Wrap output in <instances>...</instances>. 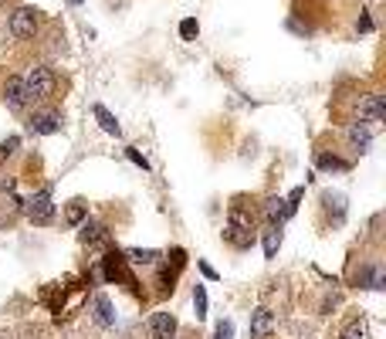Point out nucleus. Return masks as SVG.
<instances>
[{
  "instance_id": "6e6552de",
  "label": "nucleus",
  "mask_w": 386,
  "mask_h": 339,
  "mask_svg": "<svg viewBox=\"0 0 386 339\" xmlns=\"http://www.w3.org/2000/svg\"><path fill=\"white\" fill-rule=\"evenodd\" d=\"M176 336V316L173 312H152L150 339H173Z\"/></svg>"
},
{
  "instance_id": "6ab92c4d",
  "label": "nucleus",
  "mask_w": 386,
  "mask_h": 339,
  "mask_svg": "<svg viewBox=\"0 0 386 339\" xmlns=\"http://www.w3.org/2000/svg\"><path fill=\"white\" fill-rule=\"evenodd\" d=\"M95 119L102 122V129H105L109 136H119V133H122V129H119V122H116V116H112L105 105H95Z\"/></svg>"
},
{
  "instance_id": "4be33fe9",
  "label": "nucleus",
  "mask_w": 386,
  "mask_h": 339,
  "mask_svg": "<svg viewBox=\"0 0 386 339\" xmlns=\"http://www.w3.org/2000/svg\"><path fill=\"white\" fill-rule=\"evenodd\" d=\"M315 163H319L322 170H346V160H339L336 153H319Z\"/></svg>"
},
{
  "instance_id": "20e7f679",
  "label": "nucleus",
  "mask_w": 386,
  "mask_h": 339,
  "mask_svg": "<svg viewBox=\"0 0 386 339\" xmlns=\"http://www.w3.org/2000/svg\"><path fill=\"white\" fill-rule=\"evenodd\" d=\"M102 275H105V282H122L126 288L135 292V278H133V271H129L126 254H119V251L105 254V258H102Z\"/></svg>"
},
{
  "instance_id": "423d86ee",
  "label": "nucleus",
  "mask_w": 386,
  "mask_h": 339,
  "mask_svg": "<svg viewBox=\"0 0 386 339\" xmlns=\"http://www.w3.org/2000/svg\"><path fill=\"white\" fill-rule=\"evenodd\" d=\"M37 20H41V11H34V7H17L14 14H11V20H7V28H11V34H14L17 41H28V37H34V31H37Z\"/></svg>"
},
{
  "instance_id": "f03ea898",
  "label": "nucleus",
  "mask_w": 386,
  "mask_h": 339,
  "mask_svg": "<svg viewBox=\"0 0 386 339\" xmlns=\"http://www.w3.org/2000/svg\"><path fill=\"white\" fill-rule=\"evenodd\" d=\"M20 82H24V95H28V102H44V99H51L58 78H54V71H51L48 65H34V68H28V75H24Z\"/></svg>"
},
{
  "instance_id": "b1692460",
  "label": "nucleus",
  "mask_w": 386,
  "mask_h": 339,
  "mask_svg": "<svg viewBox=\"0 0 386 339\" xmlns=\"http://www.w3.org/2000/svg\"><path fill=\"white\" fill-rule=\"evenodd\" d=\"M193 305H197V319H203L207 316V288L203 285L193 288Z\"/></svg>"
},
{
  "instance_id": "dca6fc26",
  "label": "nucleus",
  "mask_w": 386,
  "mask_h": 339,
  "mask_svg": "<svg viewBox=\"0 0 386 339\" xmlns=\"http://www.w3.org/2000/svg\"><path fill=\"white\" fill-rule=\"evenodd\" d=\"M342 339H370V322L363 319V316H356V319L342 329Z\"/></svg>"
},
{
  "instance_id": "ddd939ff",
  "label": "nucleus",
  "mask_w": 386,
  "mask_h": 339,
  "mask_svg": "<svg viewBox=\"0 0 386 339\" xmlns=\"http://www.w3.org/2000/svg\"><path fill=\"white\" fill-rule=\"evenodd\" d=\"M92 319L99 322V326H112L116 322V312H112V302L105 299V295H95V302H92Z\"/></svg>"
},
{
  "instance_id": "f3484780",
  "label": "nucleus",
  "mask_w": 386,
  "mask_h": 339,
  "mask_svg": "<svg viewBox=\"0 0 386 339\" xmlns=\"http://www.w3.org/2000/svg\"><path fill=\"white\" fill-rule=\"evenodd\" d=\"M17 210H20V201H17V197H11V201H0V231H4L7 224H14Z\"/></svg>"
},
{
  "instance_id": "a878e982",
  "label": "nucleus",
  "mask_w": 386,
  "mask_h": 339,
  "mask_svg": "<svg viewBox=\"0 0 386 339\" xmlns=\"http://www.w3.org/2000/svg\"><path fill=\"white\" fill-rule=\"evenodd\" d=\"M302 197H305V190H302V186H295V190H291V194H288V214H295V210H298V201H302Z\"/></svg>"
},
{
  "instance_id": "bb28decb",
  "label": "nucleus",
  "mask_w": 386,
  "mask_h": 339,
  "mask_svg": "<svg viewBox=\"0 0 386 339\" xmlns=\"http://www.w3.org/2000/svg\"><path fill=\"white\" fill-rule=\"evenodd\" d=\"M197 31H200V28H197V20H193V17H190V20H183V24H180V34H183L186 41H193V37H197Z\"/></svg>"
},
{
  "instance_id": "39448f33",
  "label": "nucleus",
  "mask_w": 386,
  "mask_h": 339,
  "mask_svg": "<svg viewBox=\"0 0 386 339\" xmlns=\"http://www.w3.org/2000/svg\"><path fill=\"white\" fill-rule=\"evenodd\" d=\"M20 210L28 214V220H34V224H48L51 218H54V203H51V190L44 186V190H37V194H31L28 201H20Z\"/></svg>"
},
{
  "instance_id": "393cba45",
  "label": "nucleus",
  "mask_w": 386,
  "mask_h": 339,
  "mask_svg": "<svg viewBox=\"0 0 386 339\" xmlns=\"http://www.w3.org/2000/svg\"><path fill=\"white\" fill-rule=\"evenodd\" d=\"M214 339H234V322H231V319H220Z\"/></svg>"
},
{
  "instance_id": "9d476101",
  "label": "nucleus",
  "mask_w": 386,
  "mask_h": 339,
  "mask_svg": "<svg viewBox=\"0 0 386 339\" xmlns=\"http://www.w3.org/2000/svg\"><path fill=\"white\" fill-rule=\"evenodd\" d=\"M4 102L20 112L24 105H28V95H24V82H20V75H7V82H4Z\"/></svg>"
},
{
  "instance_id": "c85d7f7f",
  "label": "nucleus",
  "mask_w": 386,
  "mask_h": 339,
  "mask_svg": "<svg viewBox=\"0 0 386 339\" xmlns=\"http://www.w3.org/2000/svg\"><path fill=\"white\" fill-rule=\"evenodd\" d=\"M71 4H82V0H71Z\"/></svg>"
},
{
  "instance_id": "2eb2a0df",
  "label": "nucleus",
  "mask_w": 386,
  "mask_h": 339,
  "mask_svg": "<svg viewBox=\"0 0 386 339\" xmlns=\"http://www.w3.org/2000/svg\"><path fill=\"white\" fill-rule=\"evenodd\" d=\"M126 261H129V265H156V261H159V251H152V248H129V251H126Z\"/></svg>"
},
{
  "instance_id": "5701e85b",
  "label": "nucleus",
  "mask_w": 386,
  "mask_h": 339,
  "mask_svg": "<svg viewBox=\"0 0 386 339\" xmlns=\"http://www.w3.org/2000/svg\"><path fill=\"white\" fill-rule=\"evenodd\" d=\"M17 146H20V136H7V139H0V163L11 160V156L17 153Z\"/></svg>"
},
{
  "instance_id": "1a4fd4ad",
  "label": "nucleus",
  "mask_w": 386,
  "mask_h": 339,
  "mask_svg": "<svg viewBox=\"0 0 386 339\" xmlns=\"http://www.w3.org/2000/svg\"><path fill=\"white\" fill-rule=\"evenodd\" d=\"M82 244L85 248H109V227L105 224H95V220H88V224H82Z\"/></svg>"
},
{
  "instance_id": "7ed1b4c3",
  "label": "nucleus",
  "mask_w": 386,
  "mask_h": 339,
  "mask_svg": "<svg viewBox=\"0 0 386 339\" xmlns=\"http://www.w3.org/2000/svg\"><path fill=\"white\" fill-rule=\"evenodd\" d=\"M159 265V275H156V292L159 295H169L173 292V282H176V275L183 271V265H186V251L183 248H173V251L163 258V261H156Z\"/></svg>"
},
{
  "instance_id": "0eeeda50",
  "label": "nucleus",
  "mask_w": 386,
  "mask_h": 339,
  "mask_svg": "<svg viewBox=\"0 0 386 339\" xmlns=\"http://www.w3.org/2000/svg\"><path fill=\"white\" fill-rule=\"evenodd\" d=\"M61 112H54V109H44V112H34L28 119V129L37 136H51V133H61Z\"/></svg>"
},
{
  "instance_id": "a211bd4d",
  "label": "nucleus",
  "mask_w": 386,
  "mask_h": 339,
  "mask_svg": "<svg viewBox=\"0 0 386 339\" xmlns=\"http://www.w3.org/2000/svg\"><path fill=\"white\" fill-rule=\"evenodd\" d=\"M370 129H366V126H353V129H349V143H353V150L356 153H366V146H370Z\"/></svg>"
},
{
  "instance_id": "4468645a",
  "label": "nucleus",
  "mask_w": 386,
  "mask_h": 339,
  "mask_svg": "<svg viewBox=\"0 0 386 339\" xmlns=\"http://www.w3.org/2000/svg\"><path fill=\"white\" fill-rule=\"evenodd\" d=\"M359 116H366L370 122H383V116H386L383 95H366V99H363V105H359Z\"/></svg>"
},
{
  "instance_id": "f8f14e48",
  "label": "nucleus",
  "mask_w": 386,
  "mask_h": 339,
  "mask_svg": "<svg viewBox=\"0 0 386 339\" xmlns=\"http://www.w3.org/2000/svg\"><path fill=\"white\" fill-rule=\"evenodd\" d=\"M275 329V316L268 309H254L251 312V339H268Z\"/></svg>"
},
{
  "instance_id": "aec40b11",
  "label": "nucleus",
  "mask_w": 386,
  "mask_h": 339,
  "mask_svg": "<svg viewBox=\"0 0 386 339\" xmlns=\"http://www.w3.org/2000/svg\"><path fill=\"white\" fill-rule=\"evenodd\" d=\"M282 248V227H268L265 231V258H275Z\"/></svg>"
},
{
  "instance_id": "cd10ccee",
  "label": "nucleus",
  "mask_w": 386,
  "mask_h": 339,
  "mask_svg": "<svg viewBox=\"0 0 386 339\" xmlns=\"http://www.w3.org/2000/svg\"><path fill=\"white\" fill-rule=\"evenodd\" d=\"M126 156H129V160H133L135 167H143V170H150V163H146V156H143V153H135V150H126Z\"/></svg>"
},
{
  "instance_id": "f257e3e1",
  "label": "nucleus",
  "mask_w": 386,
  "mask_h": 339,
  "mask_svg": "<svg viewBox=\"0 0 386 339\" xmlns=\"http://www.w3.org/2000/svg\"><path fill=\"white\" fill-rule=\"evenodd\" d=\"M224 241H227L231 248H237V251H248V248H254V241H258V224H254V218L241 207V203H234L231 214H227Z\"/></svg>"
},
{
  "instance_id": "9b49d317",
  "label": "nucleus",
  "mask_w": 386,
  "mask_h": 339,
  "mask_svg": "<svg viewBox=\"0 0 386 339\" xmlns=\"http://www.w3.org/2000/svg\"><path fill=\"white\" fill-rule=\"evenodd\" d=\"M261 210H265L268 227H282V224H285V218H291V214H288L285 197H268V201L261 203Z\"/></svg>"
},
{
  "instance_id": "412c9836",
  "label": "nucleus",
  "mask_w": 386,
  "mask_h": 339,
  "mask_svg": "<svg viewBox=\"0 0 386 339\" xmlns=\"http://www.w3.org/2000/svg\"><path fill=\"white\" fill-rule=\"evenodd\" d=\"M85 214H88V210H85L82 201H71V203L65 207V220H68V224H75V227H78V224L85 220Z\"/></svg>"
}]
</instances>
